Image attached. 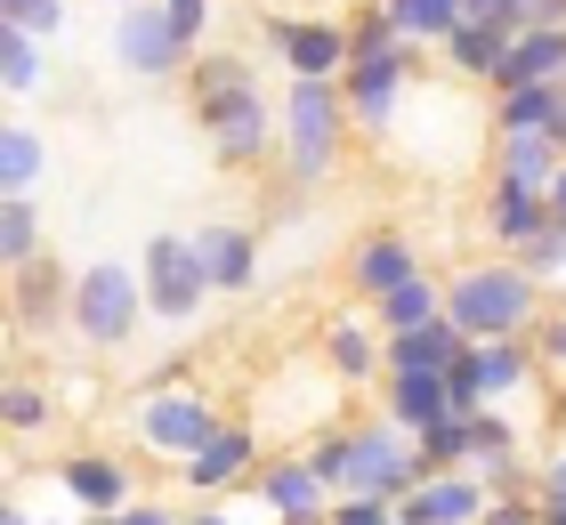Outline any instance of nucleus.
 I'll return each mask as SVG.
<instances>
[{
  "mask_svg": "<svg viewBox=\"0 0 566 525\" xmlns=\"http://www.w3.org/2000/svg\"><path fill=\"white\" fill-rule=\"evenodd\" d=\"M187 97H195V122L211 129L219 162L243 170V162H260L275 146V114H268V97H260L243 57H195L187 65Z\"/></svg>",
  "mask_w": 566,
  "mask_h": 525,
  "instance_id": "1",
  "label": "nucleus"
},
{
  "mask_svg": "<svg viewBox=\"0 0 566 525\" xmlns=\"http://www.w3.org/2000/svg\"><path fill=\"white\" fill-rule=\"evenodd\" d=\"M446 315L470 339H526L543 324V283H534L518 259H494V267H461L446 283Z\"/></svg>",
  "mask_w": 566,
  "mask_h": 525,
  "instance_id": "2",
  "label": "nucleus"
},
{
  "mask_svg": "<svg viewBox=\"0 0 566 525\" xmlns=\"http://www.w3.org/2000/svg\"><path fill=\"white\" fill-rule=\"evenodd\" d=\"M437 469L421 461V444H405V429H340V469H332V493L340 502H405L421 493Z\"/></svg>",
  "mask_w": 566,
  "mask_h": 525,
  "instance_id": "3",
  "label": "nucleus"
},
{
  "mask_svg": "<svg viewBox=\"0 0 566 525\" xmlns=\"http://www.w3.org/2000/svg\"><path fill=\"white\" fill-rule=\"evenodd\" d=\"M340 138H348V97L340 82H292L283 90V162L300 187L340 170Z\"/></svg>",
  "mask_w": 566,
  "mask_h": 525,
  "instance_id": "4",
  "label": "nucleus"
},
{
  "mask_svg": "<svg viewBox=\"0 0 566 525\" xmlns=\"http://www.w3.org/2000/svg\"><path fill=\"white\" fill-rule=\"evenodd\" d=\"M146 315V275L106 259V267H82L73 275V332L90 339V348H122V339L138 332Z\"/></svg>",
  "mask_w": 566,
  "mask_h": 525,
  "instance_id": "5",
  "label": "nucleus"
},
{
  "mask_svg": "<svg viewBox=\"0 0 566 525\" xmlns=\"http://www.w3.org/2000/svg\"><path fill=\"white\" fill-rule=\"evenodd\" d=\"M138 275H146V315H163V324H195L211 300V267H202L195 234H154Z\"/></svg>",
  "mask_w": 566,
  "mask_h": 525,
  "instance_id": "6",
  "label": "nucleus"
},
{
  "mask_svg": "<svg viewBox=\"0 0 566 525\" xmlns=\"http://www.w3.org/2000/svg\"><path fill=\"white\" fill-rule=\"evenodd\" d=\"M219 429H227V420L202 405L195 388H154V397L138 405V437L154 444V453H170V461H195Z\"/></svg>",
  "mask_w": 566,
  "mask_h": 525,
  "instance_id": "7",
  "label": "nucleus"
},
{
  "mask_svg": "<svg viewBox=\"0 0 566 525\" xmlns=\"http://www.w3.org/2000/svg\"><path fill=\"white\" fill-rule=\"evenodd\" d=\"M413 57H421L413 41H405V49H389V57H356V65L340 73L348 122H365V129H389V122H397V105H405V82H413Z\"/></svg>",
  "mask_w": 566,
  "mask_h": 525,
  "instance_id": "8",
  "label": "nucleus"
},
{
  "mask_svg": "<svg viewBox=\"0 0 566 525\" xmlns=\"http://www.w3.org/2000/svg\"><path fill=\"white\" fill-rule=\"evenodd\" d=\"M114 57L130 65L138 82H170V73L187 65V41L170 33L163 0H138V9H122V17H114Z\"/></svg>",
  "mask_w": 566,
  "mask_h": 525,
  "instance_id": "9",
  "label": "nucleus"
},
{
  "mask_svg": "<svg viewBox=\"0 0 566 525\" xmlns=\"http://www.w3.org/2000/svg\"><path fill=\"white\" fill-rule=\"evenodd\" d=\"M275 49H283V65H292V82H340L356 65L348 33L324 24V17H275Z\"/></svg>",
  "mask_w": 566,
  "mask_h": 525,
  "instance_id": "10",
  "label": "nucleus"
},
{
  "mask_svg": "<svg viewBox=\"0 0 566 525\" xmlns=\"http://www.w3.org/2000/svg\"><path fill=\"white\" fill-rule=\"evenodd\" d=\"M57 485H65L90 517H122V510H130V469H122L114 453H65V461H57Z\"/></svg>",
  "mask_w": 566,
  "mask_h": 525,
  "instance_id": "11",
  "label": "nucleus"
},
{
  "mask_svg": "<svg viewBox=\"0 0 566 525\" xmlns=\"http://www.w3.org/2000/svg\"><path fill=\"white\" fill-rule=\"evenodd\" d=\"M421 275V259H413V243H405V234H365V243H356V259H348V292L356 300H389L397 283H413Z\"/></svg>",
  "mask_w": 566,
  "mask_h": 525,
  "instance_id": "12",
  "label": "nucleus"
},
{
  "mask_svg": "<svg viewBox=\"0 0 566 525\" xmlns=\"http://www.w3.org/2000/svg\"><path fill=\"white\" fill-rule=\"evenodd\" d=\"M380 356H389V372H453V364L470 356V332H461L453 315H437V324H421V332L380 339Z\"/></svg>",
  "mask_w": 566,
  "mask_h": 525,
  "instance_id": "13",
  "label": "nucleus"
},
{
  "mask_svg": "<svg viewBox=\"0 0 566 525\" xmlns=\"http://www.w3.org/2000/svg\"><path fill=\"white\" fill-rule=\"evenodd\" d=\"M485 227H494V243H510V259H518L526 243H543V234H551V195L494 178V195H485Z\"/></svg>",
  "mask_w": 566,
  "mask_h": 525,
  "instance_id": "14",
  "label": "nucleus"
},
{
  "mask_svg": "<svg viewBox=\"0 0 566 525\" xmlns=\"http://www.w3.org/2000/svg\"><path fill=\"white\" fill-rule=\"evenodd\" d=\"M485 517V485L478 477H429L421 493L397 502V525H478Z\"/></svg>",
  "mask_w": 566,
  "mask_h": 525,
  "instance_id": "15",
  "label": "nucleus"
},
{
  "mask_svg": "<svg viewBox=\"0 0 566 525\" xmlns=\"http://www.w3.org/2000/svg\"><path fill=\"white\" fill-rule=\"evenodd\" d=\"M566 82V33H518L510 41V57H502V73H494V90L510 97V90H558Z\"/></svg>",
  "mask_w": 566,
  "mask_h": 525,
  "instance_id": "16",
  "label": "nucleus"
},
{
  "mask_svg": "<svg viewBox=\"0 0 566 525\" xmlns=\"http://www.w3.org/2000/svg\"><path fill=\"white\" fill-rule=\"evenodd\" d=\"M260 502L292 525V517H332V485L316 477V461H275V469H260Z\"/></svg>",
  "mask_w": 566,
  "mask_h": 525,
  "instance_id": "17",
  "label": "nucleus"
},
{
  "mask_svg": "<svg viewBox=\"0 0 566 525\" xmlns=\"http://www.w3.org/2000/svg\"><path fill=\"white\" fill-rule=\"evenodd\" d=\"M195 251H202V267H211V292H251V283H260V243H251V227H202Z\"/></svg>",
  "mask_w": 566,
  "mask_h": 525,
  "instance_id": "18",
  "label": "nucleus"
},
{
  "mask_svg": "<svg viewBox=\"0 0 566 525\" xmlns=\"http://www.w3.org/2000/svg\"><path fill=\"white\" fill-rule=\"evenodd\" d=\"M437 420H453L446 372H389V429H413V437H429Z\"/></svg>",
  "mask_w": 566,
  "mask_h": 525,
  "instance_id": "19",
  "label": "nucleus"
},
{
  "mask_svg": "<svg viewBox=\"0 0 566 525\" xmlns=\"http://www.w3.org/2000/svg\"><path fill=\"white\" fill-rule=\"evenodd\" d=\"M558 170H566V146L543 138V129H518V138H502V178H510V187L551 195V187H558Z\"/></svg>",
  "mask_w": 566,
  "mask_h": 525,
  "instance_id": "20",
  "label": "nucleus"
},
{
  "mask_svg": "<svg viewBox=\"0 0 566 525\" xmlns=\"http://www.w3.org/2000/svg\"><path fill=\"white\" fill-rule=\"evenodd\" d=\"M251 461H260V444H251V429H219L202 453L187 461V485H202V493H227L235 477H251Z\"/></svg>",
  "mask_w": 566,
  "mask_h": 525,
  "instance_id": "21",
  "label": "nucleus"
},
{
  "mask_svg": "<svg viewBox=\"0 0 566 525\" xmlns=\"http://www.w3.org/2000/svg\"><path fill=\"white\" fill-rule=\"evenodd\" d=\"M17 283V324L24 332H41V324H57V315H73V283H57V267H41V259H33V267H24V275H9Z\"/></svg>",
  "mask_w": 566,
  "mask_h": 525,
  "instance_id": "22",
  "label": "nucleus"
},
{
  "mask_svg": "<svg viewBox=\"0 0 566 525\" xmlns=\"http://www.w3.org/2000/svg\"><path fill=\"white\" fill-rule=\"evenodd\" d=\"M373 315H380V339L421 332V324H437V315H446V283H437V275H413V283H397V292L380 300Z\"/></svg>",
  "mask_w": 566,
  "mask_h": 525,
  "instance_id": "23",
  "label": "nucleus"
},
{
  "mask_svg": "<svg viewBox=\"0 0 566 525\" xmlns=\"http://www.w3.org/2000/svg\"><path fill=\"white\" fill-rule=\"evenodd\" d=\"M558 122H566V82H558V90H510V97L494 105V129H502V138H518V129L558 138Z\"/></svg>",
  "mask_w": 566,
  "mask_h": 525,
  "instance_id": "24",
  "label": "nucleus"
},
{
  "mask_svg": "<svg viewBox=\"0 0 566 525\" xmlns=\"http://www.w3.org/2000/svg\"><path fill=\"white\" fill-rule=\"evenodd\" d=\"M380 9H389V24H397L413 49H421V41L446 49V41L461 33V0H380Z\"/></svg>",
  "mask_w": 566,
  "mask_h": 525,
  "instance_id": "25",
  "label": "nucleus"
},
{
  "mask_svg": "<svg viewBox=\"0 0 566 525\" xmlns=\"http://www.w3.org/2000/svg\"><path fill=\"white\" fill-rule=\"evenodd\" d=\"M33 251H41V202L33 195H9V202H0V267L24 275V267H33Z\"/></svg>",
  "mask_w": 566,
  "mask_h": 525,
  "instance_id": "26",
  "label": "nucleus"
},
{
  "mask_svg": "<svg viewBox=\"0 0 566 525\" xmlns=\"http://www.w3.org/2000/svg\"><path fill=\"white\" fill-rule=\"evenodd\" d=\"M502 57H510V33H494V24H461V33L446 41V65L470 73V82H494Z\"/></svg>",
  "mask_w": 566,
  "mask_h": 525,
  "instance_id": "27",
  "label": "nucleus"
},
{
  "mask_svg": "<svg viewBox=\"0 0 566 525\" xmlns=\"http://www.w3.org/2000/svg\"><path fill=\"white\" fill-rule=\"evenodd\" d=\"M324 356H332V372H340V380H365L380 348H373L365 324H332V332H324Z\"/></svg>",
  "mask_w": 566,
  "mask_h": 525,
  "instance_id": "28",
  "label": "nucleus"
},
{
  "mask_svg": "<svg viewBox=\"0 0 566 525\" xmlns=\"http://www.w3.org/2000/svg\"><path fill=\"white\" fill-rule=\"evenodd\" d=\"M41 162H49V154H41V138H33V129H9V138H0V187H9V195H24V187H33V178H41Z\"/></svg>",
  "mask_w": 566,
  "mask_h": 525,
  "instance_id": "29",
  "label": "nucleus"
},
{
  "mask_svg": "<svg viewBox=\"0 0 566 525\" xmlns=\"http://www.w3.org/2000/svg\"><path fill=\"white\" fill-rule=\"evenodd\" d=\"M0 73H9V97L41 90V41H33V33H9V24H0Z\"/></svg>",
  "mask_w": 566,
  "mask_h": 525,
  "instance_id": "30",
  "label": "nucleus"
},
{
  "mask_svg": "<svg viewBox=\"0 0 566 525\" xmlns=\"http://www.w3.org/2000/svg\"><path fill=\"white\" fill-rule=\"evenodd\" d=\"M0 24H9V33H33V41H57L65 0H0Z\"/></svg>",
  "mask_w": 566,
  "mask_h": 525,
  "instance_id": "31",
  "label": "nucleus"
},
{
  "mask_svg": "<svg viewBox=\"0 0 566 525\" xmlns=\"http://www.w3.org/2000/svg\"><path fill=\"white\" fill-rule=\"evenodd\" d=\"M421 461L446 477V469H470V420H437V429L421 437Z\"/></svg>",
  "mask_w": 566,
  "mask_h": 525,
  "instance_id": "32",
  "label": "nucleus"
},
{
  "mask_svg": "<svg viewBox=\"0 0 566 525\" xmlns=\"http://www.w3.org/2000/svg\"><path fill=\"white\" fill-rule=\"evenodd\" d=\"M461 24H494V33H534V17H526V0H461Z\"/></svg>",
  "mask_w": 566,
  "mask_h": 525,
  "instance_id": "33",
  "label": "nucleus"
},
{
  "mask_svg": "<svg viewBox=\"0 0 566 525\" xmlns=\"http://www.w3.org/2000/svg\"><path fill=\"white\" fill-rule=\"evenodd\" d=\"M348 49H356V57H389V49H405V33L389 24V9H373V17L348 24Z\"/></svg>",
  "mask_w": 566,
  "mask_h": 525,
  "instance_id": "34",
  "label": "nucleus"
},
{
  "mask_svg": "<svg viewBox=\"0 0 566 525\" xmlns=\"http://www.w3.org/2000/svg\"><path fill=\"white\" fill-rule=\"evenodd\" d=\"M518 267H526L534 283H543V275H558V267H566V234L551 227V234H543V243H526V251H518Z\"/></svg>",
  "mask_w": 566,
  "mask_h": 525,
  "instance_id": "35",
  "label": "nucleus"
},
{
  "mask_svg": "<svg viewBox=\"0 0 566 525\" xmlns=\"http://www.w3.org/2000/svg\"><path fill=\"white\" fill-rule=\"evenodd\" d=\"M163 17H170V33L195 49V41H202V24H211V0H163Z\"/></svg>",
  "mask_w": 566,
  "mask_h": 525,
  "instance_id": "36",
  "label": "nucleus"
},
{
  "mask_svg": "<svg viewBox=\"0 0 566 525\" xmlns=\"http://www.w3.org/2000/svg\"><path fill=\"white\" fill-rule=\"evenodd\" d=\"M41 420H49V397H41V388H9V429H17V437H33Z\"/></svg>",
  "mask_w": 566,
  "mask_h": 525,
  "instance_id": "37",
  "label": "nucleus"
},
{
  "mask_svg": "<svg viewBox=\"0 0 566 525\" xmlns=\"http://www.w3.org/2000/svg\"><path fill=\"white\" fill-rule=\"evenodd\" d=\"M332 525H397V502H332Z\"/></svg>",
  "mask_w": 566,
  "mask_h": 525,
  "instance_id": "38",
  "label": "nucleus"
},
{
  "mask_svg": "<svg viewBox=\"0 0 566 525\" xmlns=\"http://www.w3.org/2000/svg\"><path fill=\"white\" fill-rule=\"evenodd\" d=\"M543 510H566V444L543 461Z\"/></svg>",
  "mask_w": 566,
  "mask_h": 525,
  "instance_id": "39",
  "label": "nucleus"
},
{
  "mask_svg": "<svg viewBox=\"0 0 566 525\" xmlns=\"http://www.w3.org/2000/svg\"><path fill=\"white\" fill-rule=\"evenodd\" d=\"M478 525H543V510H526V502H485Z\"/></svg>",
  "mask_w": 566,
  "mask_h": 525,
  "instance_id": "40",
  "label": "nucleus"
},
{
  "mask_svg": "<svg viewBox=\"0 0 566 525\" xmlns=\"http://www.w3.org/2000/svg\"><path fill=\"white\" fill-rule=\"evenodd\" d=\"M526 17L543 24V33H566V0H526Z\"/></svg>",
  "mask_w": 566,
  "mask_h": 525,
  "instance_id": "41",
  "label": "nucleus"
},
{
  "mask_svg": "<svg viewBox=\"0 0 566 525\" xmlns=\"http://www.w3.org/2000/svg\"><path fill=\"white\" fill-rule=\"evenodd\" d=\"M543 356L566 372V315H551V324H543Z\"/></svg>",
  "mask_w": 566,
  "mask_h": 525,
  "instance_id": "42",
  "label": "nucleus"
},
{
  "mask_svg": "<svg viewBox=\"0 0 566 525\" xmlns=\"http://www.w3.org/2000/svg\"><path fill=\"white\" fill-rule=\"evenodd\" d=\"M122 525H187V517H170V510H154V502H130V510H122Z\"/></svg>",
  "mask_w": 566,
  "mask_h": 525,
  "instance_id": "43",
  "label": "nucleus"
},
{
  "mask_svg": "<svg viewBox=\"0 0 566 525\" xmlns=\"http://www.w3.org/2000/svg\"><path fill=\"white\" fill-rule=\"evenodd\" d=\"M551 227L566 234V170H558V187H551Z\"/></svg>",
  "mask_w": 566,
  "mask_h": 525,
  "instance_id": "44",
  "label": "nucleus"
},
{
  "mask_svg": "<svg viewBox=\"0 0 566 525\" xmlns=\"http://www.w3.org/2000/svg\"><path fill=\"white\" fill-rule=\"evenodd\" d=\"M187 525H235V517H219V510H195V517H187Z\"/></svg>",
  "mask_w": 566,
  "mask_h": 525,
  "instance_id": "45",
  "label": "nucleus"
},
{
  "mask_svg": "<svg viewBox=\"0 0 566 525\" xmlns=\"http://www.w3.org/2000/svg\"><path fill=\"white\" fill-rule=\"evenodd\" d=\"M0 525H33V517H24V510H17V502H9V510H0Z\"/></svg>",
  "mask_w": 566,
  "mask_h": 525,
  "instance_id": "46",
  "label": "nucleus"
},
{
  "mask_svg": "<svg viewBox=\"0 0 566 525\" xmlns=\"http://www.w3.org/2000/svg\"><path fill=\"white\" fill-rule=\"evenodd\" d=\"M543 525H566V510H543Z\"/></svg>",
  "mask_w": 566,
  "mask_h": 525,
  "instance_id": "47",
  "label": "nucleus"
},
{
  "mask_svg": "<svg viewBox=\"0 0 566 525\" xmlns=\"http://www.w3.org/2000/svg\"><path fill=\"white\" fill-rule=\"evenodd\" d=\"M82 525H122V517H82Z\"/></svg>",
  "mask_w": 566,
  "mask_h": 525,
  "instance_id": "48",
  "label": "nucleus"
},
{
  "mask_svg": "<svg viewBox=\"0 0 566 525\" xmlns=\"http://www.w3.org/2000/svg\"><path fill=\"white\" fill-rule=\"evenodd\" d=\"M292 525H332V517H292Z\"/></svg>",
  "mask_w": 566,
  "mask_h": 525,
  "instance_id": "49",
  "label": "nucleus"
},
{
  "mask_svg": "<svg viewBox=\"0 0 566 525\" xmlns=\"http://www.w3.org/2000/svg\"><path fill=\"white\" fill-rule=\"evenodd\" d=\"M106 9H138V0H106Z\"/></svg>",
  "mask_w": 566,
  "mask_h": 525,
  "instance_id": "50",
  "label": "nucleus"
}]
</instances>
